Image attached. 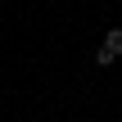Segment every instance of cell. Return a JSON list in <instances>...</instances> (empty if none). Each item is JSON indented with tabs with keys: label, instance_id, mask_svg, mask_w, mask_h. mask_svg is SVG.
<instances>
[{
	"label": "cell",
	"instance_id": "cell-1",
	"mask_svg": "<svg viewBox=\"0 0 122 122\" xmlns=\"http://www.w3.org/2000/svg\"><path fill=\"white\" fill-rule=\"evenodd\" d=\"M104 50H109L113 59L122 54V27H109V32H104Z\"/></svg>",
	"mask_w": 122,
	"mask_h": 122
}]
</instances>
